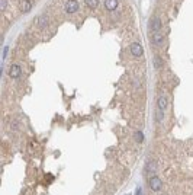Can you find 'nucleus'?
<instances>
[{"label": "nucleus", "mask_w": 193, "mask_h": 195, "mask_svg": "<svg viewBox=\"0 0 193 195\" xmlns=\"http://www.w3.org/2000/svg\"><path fill=\"white\" fill-rule=\"evenodd\" d=\"M148 185H150V188H151L154 192H160L163 189V182H161V179L157 178V176H150Z\"/></svg>", "instance_id": "1"}, {"label": "nucleus", "mask_w": 193, "mask_h": 195, "mask_svg": "<svg viewBox=\"0 0 193 195\" xmlns=\"http://www.w3.org/2000/svg\"><path fill=\"white\" fill-rule=\"evenodd\" d=\"M7 74H9L10 79H17V77H21V74H22L21 66H17V64H12V66L9 67Z\"/></svg>", "instance_id": "2"}, {"label": "nucleus", "mask_w": 193, "mask_h": 195, "mask_svg": "<svg viewBox=\"0 0 193 195\" xmlns=\"http://www.w3.org/2000/svg\"><path fill=\"white\" fill-rule=\"evenodd\" d=\"M79 3H77L76 0H67L65 4H64V9H65V12L67 13H76L79 10Z\"/></svg>", "instance_id": "3"}, {"label": "nucleus", "mask_w": 193, "mask_h": 195, "mask_svg": "<svg viewBox=\"0 0 193 195\" xmlns=\"http://www.w3.org/2000/svg\"><path fill=\"white\" fill-rule=\"evenodd\" d=\"M129 51H131V54L134 55V57H141V55L144 54V48H142V45H141V44H138V42L131 44Z\"/></svg>", "instance_id": "4"}, {"label": "nucleus", "mask_w": 193, "mask_h": 195, "mask_svg": "<svg viewBox=\"0 0 193 195\" xmlns=\"http://www.w3.org/2000/svg\"><path fill=\"white\" fill-rule=\"evenodd\" d=\"M150 26H151L152 32H158V31L161 29V21H160V18L155 16L154 19H152L151 22H150Z\"/></svg>", "instance_id": "5"}, {"label": "nucleus", "mask_w": 193, "mask_h": 195, "mask_svg": "<svg viewBox=\"0 0 193 195\" xmlns=\"http://www.w3.org/2000/svg\"><path fill=\"white\" fill-rule=\"evenodd\" d=\"M157 108H158V109H163V111L167 108V98L164 96V95L158 96V99H157Z\"/></svg>", "instance_id": "6"}, {"label": "nucleus", "mask_w": 193, "mask_h": 195, "mask_svg": "<svg viewBox=\"0 0 193 195\" xmlns=\"http://www.w3.org/2000/svg\"><path fill=\"white\" fill-rule=\"evenodd\" d=\"M32 9V3L31 0H21V10L23 13H28Z\"/></svg>", "instance_id": "7"}, {"label": "nucleus", "mask_w": 193, "mask_h": 195, "mask_svg": "<svg viewBox=\"0 0 193 195\" xmlns=\"http://www.w3.org/2000/svg\"><path fill=\"white\" fill-rule=\"evenodd\" d=\"M163 41H164V37L161 34H158V32H154V34H152V44H155V45H163Z\"/></svg>", "instance_id": "8"}, {"label": "nucleus", "mask_w": 193, "mask_h": 195, "mask_svg": "<svg viewBox=\"0 0 193 195\" xmlns=\"http://www.w3.org/2000/svg\"><path fill=\"white\" fill-rule=\"evenodd\" d=\"M105 8L108 9L109 12L115 10V9L118 8V0H105Z\"/></svg>", "instance_id": "9"}, {"label": "nucleus", "mask_w": 193, "mask_h": 195, "mask_svg": "<svg viewBox=\"0 0 193 195\" xmlns=\"http://www.w3.org/2000/svg\"><path fill=\"white\" fill-rule=\"evenodd\" d=\"M38 26L41 29H44V28L48 26V16H46V15H41V16L38 18Z\"/></svg>", "instance_id": "10"}, {"label": "nucleus", "mask_w": 193, "mask_h": 195, "mask_svg": "<svg viewBox=\"0 0 193 195\" xmlns=\"http://www.w3.org/2000/svg\"><path fill=\"white\" fill-rule=\"evenodd\" d=\"M145 170L147 172H152L154 173L155 170H157V165H155V162H147V165H145Z\"/></svg>", "instance_id": "11"}, {"label": "nucleus", "mask_w": 193, "mask_h": 195, "mask_svg": "<svg viewBox=\"0 0 193 195\" xmlns=\"http://www.w3.org/2000/svg\"><path fill=\"white\" fill-rule=\"evenodd\" d=\"M163 119H164V111L157 108V111H155V121L157 122H163Z\"/></svg>", "instance_id": "12"}, {"label": "nucleus", "mask_w": 193, "mask_h": 195, "mask_svg": "<svg viewBox=\"0 0 193 195\" xmlns=\"http://www.w3.org/2000/svg\"><path fill=\"white\" fill-rule=\"evenodd\" d=\"M84 3L87 4L90 9H96L99 6V0H84Z\"/></svg>", "instance_id": "13"}, {"label": "nucleus", "mask_w": 193, "mask_h": 195, "mask_svg": "<svg viewBox=\"0 0 193 195\" xmlns=\"http://www.w3.org/2000/svg\"><path fill=\"white\" fill-rule=\"evenodd\" d=\"M154 66H155V68H160V67H161V66H163V63H164V61H163V60H161V57H158V55H157V57H155V58H154Z\"/></svg>", "instance_id": "14"}, {"label": "nucleus", "mask_w": 193, "mask_h": 195, "mask_svg": "<svg viewBox=\"0 0 193 195\" xmlns=\"http://www.w3.org/2000/svg\"><path fill=\"white\" fill-rule=\"evenodd\" d=\"M135 140L138 141V143H141V141L144 140V134L141 131H137L135 132Z\"/></svg>", "instance_id": "15"}, {"label": "nucleus", "mask_w": 193, "mask_h": 195, "mask_svg": "<svg viewBox=\"0 0 193 195\" xmlns=\"http://www.w3.org/2000/svg\"><path fill=\"white\" fill-rule=\"evenodd\" d=\"M6 6H7V0H0V9H2V10H4V9H6Z\"/></svg>", "instance_id": "16"}, {"label": "nucleus", "mask_w": 193, "mask_h": 195, "mask_svg": "<svg viewBox=\"0 0 193 195\" xmlns=\"http://www.w3.org/2000/svg\"><path fill=\"white\" fill-rule=\"evenodd\" d=\"M142 189H141V188H137V192H135V195H142Z\"/></svg>", "instance_id": "17"}, {"label": "nucleus", "mask_w": 193, "mask_h": 195, "mask_svg": "<svg viewBox=\"0 0 193 195\" xmlns=\"http://www.w3.org/2000/svg\"><path fill=\"white\" fill-rule=\"evenodd\" d=\"M6 54H7V47L4 48V51H3V58H4V57H6Z\"/></svg>", "instance_id": "18"}]
</instances>
